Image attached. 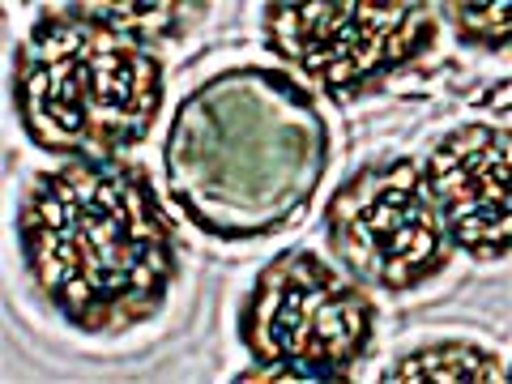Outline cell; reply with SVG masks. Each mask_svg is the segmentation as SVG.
Listing matches in <instances>:
<instances>
[{"label": "cell", "mask_w": 512, "mask_h": 384, "mask_svg": "<svg viewBox=\"0 0 512 384\" xmlns=\"http://www.w3.org/2000/svg\"><path fill=\"white\" fill-rule=\"evenodd\" d=\"M158 99V56L82 5L43 13L13 69V103L26 133L47 154L82 163H120L150 133Z\"/></svg>", "instance_id": "cell-3"}, {"label": "cell", "mask_w": 512, "mask_h": 384, "mask_svg": "<svg viewBox=\"0 0 512 384\" xmlns=\"http://www.w3.org/2000/svg\"><path fill=\"white\" fill-rule=\"evenodd\" d=\"M508 18H512L508 0H500V5H457V30H461V39H470V43H487V47L504 43Z\"/></svg>", "instance_id": "cell-10"}, {"label": "cell", "mask_w": 512, "mask_h": 384, "mask_svg": "<svg viewBox=\"0 0 512 384\" xmlns=\"http://www.w3.org/2000/svg\"><path fill=\"white\" fill-rule=\"evenodd\" d=\"M90 18L124 30L133 39H167L180 35L188 18H197V5H82Z\"/></svg>", "instance_id": "cell-9"}, {"label": "cell", "mask_w": 512, "mask_h": 384, "mask_svg": "<svg viewBox=\"0 0 512 384\" xmlns=\"http://www.w3.org/2000/svg\"><path fill=\"white\" fill-rule=\"evenodd\" d=\"M325 171L316 103L282 73H231L180 107L171 192L214 235H269L303 214Z\"/></svg>", "instance_id": "cell-2"}, {"label": "cell", "mask_w": 512, "mask_h": 384, "mask_svg": "<svg viewBox=\"0 0 512 384\" xmlns=\"http://www.w3.org/2000/svg\"><path fill=\"white\" fill-rule=\"evenodd\" d=\"M372 299L312 252L278 256L244 308V342L256 355L252 380H342L372 342Z\"/></svg>", "instance_id": "cell-4"}, {"label": "cell", "mask_w": 512, "mask_h": 384, "mask_svg": "<svg viewBox=\"0 0 512 384\" xmlns=\"http://www.w3.org/2000/svg\"><path fill=\"white\" fill-rule=\"evenodd\" d=\"M22 252L56 308L90 333L146 320L175 278V231L146 171L64 158L26 188Z\"/></svg>", "instance_id": "cell-1"}, {"label": "cell", "mask_w": 512, "mask_h": 384, "mask_svg": "<svg viewBox=\"0 0 512 384\" xmlns=\"http://www.w3.org/2000/svg\"><path fill=\"white\" fill-rule=\"evenodd\" d=\"M333 252L359 282L380 291H414L444 265L448 239L423 188V163L397 158L350 175L329 201Z\"/></svg>", "instance_id": "cell-5"}, {"label": "cell", "mask_w": 512, "mask_h": 384, "mask_svg": "<svg viewBox=\"0 0 512 384\" xmlns=\"http://www.w3.org/2000/svg\"><path fill=\"white\" fill-rule=\"evenodd\" d=\"M269 43L295 60L316 86L355 90L402 60L423 56L436 43V18L423 5H274Z\"/></svg>", "instance_id": "cell-6"}, {"label": "cell", "mask_w": 512, "mask_h": 384, "mask_svg": "<svg viewBox=\"0 0 512 384\" xmlns=\"http://www.w3.org/2000/svg\"><path fill=\"white\" fill-rule=\"evenodd\" d=\"M508 158L512 146L504 124H461L423 167V188L444 239L474 252L478 261L508 252Z\"/></svg>", "instance_id": "cell-7"}, {"label": "cell", "mask_w": 512, "mask_h": 384, "mask_svg": "<svg viewBox=\"0 0 512 384\" xmlns=\"http://www.w3.org/2000/svg\"><path fill=\"white\" fill-rule=\"evenodd\" d=\"M384 380H397V384H500L508 380V367L500 355L491 350H478L470 342H440V346H423L406 355L397 367L384 372Z\"/></svg>", "instance_id": "cell-8"}]
</instances>
